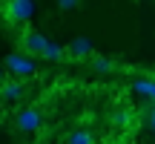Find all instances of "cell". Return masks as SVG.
Wrapping results in <instances>:
<instances>
[{"label": "cell", "instance_id": "5bb4252c", "mask_svg": "<svg viewBox=\"0 0 155 144\" xmlns=\"http://www.w3.org/2000/svg\"><path fill=\"white\" fill-rule=\"evenodd\" d=\"M3 78H6V75H3V69H0V84H3Z\"/></svg>", "mask_w": 155, "mask_h": 144}, {"label": "cell", "instance_id": "7c38bea8", "mask_svg": "<svg viewBox=\"0 0 155 144\" xmlns=\"http://www.w3.org/2000/svg\"><path fill=\"white\" fill-rule=\"evenodd\" d=\"M150 127H152V133H155V101H152V110H150Z\"/></svg>", "mask_w": 155, "mask_h": 144}, {"label": "cell", "instance_id": "8fae6325", "mask_svg": "<svg viewBox=\"0 0 155 144\" xmlns=\"http://www.w3.org/2000/svg\"><path fill=\"white\" fill-rule=\"evenodd\" d=\"M58 6H61V9H75L78 0H58Z\"/></svg>", "mask_w": 155, "mask_h": 144}, {"label": "cell", "instance_id": "8992f818", "mask_svg": "<svg viewBox=\"0 0 155 144\" xmlns=\"http://www.w3.org/2000/svg\"><path fill=\"white\" fill-rule=\"evenodd\" d=\"M66 55H69V61H81V58H92L95 55V49H92V40H86V38H72L69 40V46H66Z\"/></svg>", "mask_w": 155, "mask_h": 144}, {"label": "cell", "instance_id": "277c9868", "mask_svg": "<svg viewBox=\"0 0 155 144\" xmlns=\"http://www.w3.org/2000/svg\"><path fill=\"white\" fill-rule=\"evenodd\" d=\"M15 127L20 130V133H38V130L43 127V115H40V110H35V107H23V110L15 115Z\"/></svg>", "mask_w": 155, "mask_h": 144}, {"label": "cell", "instance_id": "9c48e42d", "mask_svg": "<svg viewBox=\"0 0 155 144\" xmlns=\"http://www.w3.org/2000/svg\"><path fill=\"white\" fill-rule=\"evenodd\" d=\"M132 115H135L132 110H118L115 115H112V124H115V127H129V124H132Z\"/></svg>", "mask_w": 155, "mask_h": 144}, {"label": "cell", "instance_id": "5b68a950", "mask_svg": "<svg viewBox=\"0 0 155 144\" xmlns=\"http://www.w3.org/2000/svg\"><path fill=\"white\" fill-rule=\"evenodd\" d=\"M23 92H26V84H23V78H3V84H0V98L3 101H20Z\"/></svg>", "mask_w": 155, "mask_h": 144}, {"label": "cell", "instance_id": "4fadbf2b", "mask_svg": "<svg viewBox=\"0 0 155 144\" xmlns=\"http://www.w3.org/2000/svg\"><path fill=\"white\" fill-rule=\"evenodd\" d=\"M150 75H152V81H155V67H152V69H150Z\"/></svg>", "mask_w": 155, "mask_h": 144}, {"label": "cell", "instance_id": "30bf717a", "mask_svg": "<svg viewBox=\"0 0 155 144\" xmlns=\"http://www.w3.org/2000/svg\"><path fill=\"white\" fill-rule=\"evenodd\" d=\"M92 67L98 69V72H109L115 63H112V61H106V58H95V55H92Z\"/></svg>", "mask_w": 155, "mask_h": 144}, {"label": "cell", "instance_id": "52a82bcc", "mask_svg": "<svg viewBox=\"0 0 155 144\" xmlns=\"http://www.w3.org/2000/svg\"><path fill=\"white\" fill-rule=\"evenodd\" d=\"M43 58H46V61H55V63H63V61H69L66 49H63V46H58L55 40H46V49H43Z\"/></svg>", "mask_w": 155, "mask_h": 144}, {"label": "cell", "instance_id": "ba28073f", "mask_svg": "<svg viewBox=\"0 0 155 144\" xmlns=\"http://www.w3.org/2000/svg\"><path fill=\"white\" fill-rule=\"evenodd\" d=\"M66 144H95V135L89 133V130L78 127V130H72V133L66 135Z\"/></svg>", "mask_w": 155, "mask_h": 144}, {"label": "cell", "instance_id": "7a4b0ae2", "mask_svg": "<svg viewBox=\"0 0 155 144\" xmlns=\"http://www.w3.org/2000/svg\"><path fill=\"white\" fill-rule=\"evenodd\" d=\"M46 35H40L38 29H23L20 35H17V46H20V52H26L29 58H43V49H46Z\"/></svg>", "mask_w": 155, "mask_h": 144}, {"label": "cell", "instance_id": "6da1fadb", "mask_svg": "<svg viewBox=\"0 0 155 144\" xmlns=\"http://www.w3.org/2000/svg\"><path fill=\"white\" fill-rule=\"evenodd\" d=\"M0 15H3V20L12 23V26H26V23L32 20V15H35V3L32 0H3Z\"/></svg>", "mask_w": 155, "mask_h": 144}, {"label": "cell", "instance_id": "3957f363", "mask_svg": "<svg viewBox=\"0 0 155 144\" xmlns=\"http://www.w3.org/2000/svg\"><path fill=\"white\" fill-rule=\"evenodd\" d=\"M3 63H6V69H9L12 75H17V78H29V75H35V72H38L35 61L26 55V52H12V55L3 58Z\"/></svg>", "mask_w": 155, "mask_h": 144}]
</instances>
